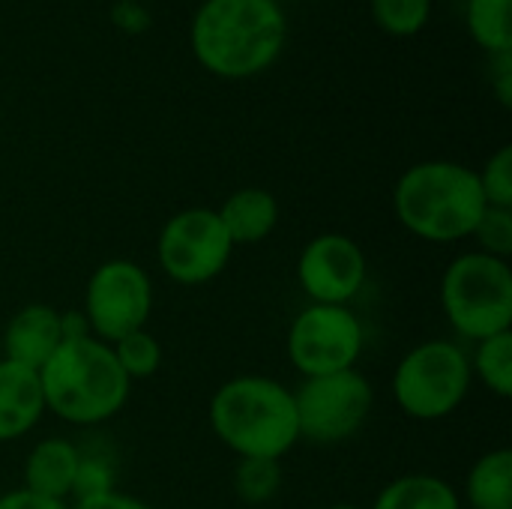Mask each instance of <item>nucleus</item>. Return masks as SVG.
<instances>
[{"label":"nucleus","mask_w":512,"mask_h":509,"mask_svg":"<svg viewBox=\"0 0 512 509\" xmlns=\"http://www.w3.org/2000/svg\"><path fill=\"white\" fill-rule=\"evenodd\" d=\"M288 39L279 0H204L189 27L195 60L228 81L267 72Z\"/></svg>","instance_id":"f257e3e1"},{"label":"nucleus","mask_w":512,"mask_h":509,"mask_svg":"<svg viewBox=\"0 0 512 509\" xmlns=\"http://www.w3.org/2000/svg\"><path fill=\"white\" fill-rule=\"evenodd\" d=\"M210 429L237 459L282 462L300 444L294 390L270 375H237L210 399Z\"/></svg>","instance_id":"f03ea898"},{"label":"nucleus","mask_w":512,"mask_h":509,"mask_svg":"<svg viewBox=\"0 0 512 509\" xmlns=\"http://www.w3.org/2000/svg\"><path fill=\"white\" fill-rule=\"evenodd\" d=\"M39 384L45 411L81 429L114 420L132 396V381L117 366L111 345L96 336L63 339L39 369Z\"/></svg>","instance_id":"7ed1b4c3"},{"label":"nucleus","mask_w":512,"mask_h":509,"mask_svg":"<svg viewBox=\"0 0 512 509\" xmlns=\"http://www.w3.org/2000/svg\"><path fill=\"white\" fill-rule=\"evenodd\" d=\"M486 207L477 171L453 159L417 162L393 186L399 225L426 243L468 240Z\"/></svg>","instance_id":"20e7f679"},{"label":"nucleus","mask_w":512,"mask_h":509,"mask_svg":"<svg viewBox=\"0 0 512 509\" xmlns=\"http://www.w3.org/2000/svg\"><path fill=\"white\" fill-rule=\"evenodd\" d=\"M441 309L453 333L468 342L512 330L510 261L477 249L456 255L441 276Z\"/></svg>","instance_id":"39448f33"},{"label":"nucleus","mask_w":512,"mask_h":509,"mask_svg":"<svg viewBox=\"0 0 512 509\" xmlns=\"http://www.w3.org/2000/svg\"><path fill=\"white\" fill-rule=\"evenodd\" d=\"M471 384L474 375L465 348L450 339H426L396 363L393 399L405 417L435 423L453 417L465 405Z\"/></svg>","instance_id":"423d86ee"},{"label":"nucleus","mask_w":512,"mask_h":509,"mask_svg":"<svg viewBox=\"0 0 512 509\" xmlns=\"http://www.w3.org/2000/svg\"><path fill=\"white\" fill-rule=\"evenodd\" d=\"M297 405V423H300V441L333 447L345 444L372 417L375 390L369 378L360 369L303 378L294 390Z\"/></svg>","instance_id":"0eeeda50"},{"label":"nucleus","mask_w":512,"mask_h":509,"mask_svg":"<svg viewBox=\"0 0 512 509\" xmlns=\"http://www.w3.org/2000/svg\"><path fill=\"white\" fill-rule=\"evenodd\" d=\"M366 348V327L351 306H303L285 336L288 363L300 378L357 369Z\"/></svg>","instance_id":"6e6552de"},{"label":"nucleus","mask_w":512,"mask_h":509,"mask_svg":"<svg viewBox=\"0 0 512 509\" xmlns=\"http://www.w3.org/2000/svg\"><path fill=\"white\" fill-rule=\"evenodd\" d=\"M234 243L213 207H186L174 213L156 240V261L162 273L186 288L207 285L231 264Z\"/></svg>","instance_id":"1a4fd4ad"},{"label":"nucleus","mask_w":512,"mask_h":509,"mask_svg":"<svg viewBox=\"0 0 512 509\" xmlns=\"http://www.w3.org/2000/svg\"><path fill=\"white\" fill-rule=\"evenodd\" d=\"M153 279L132 258L102 261L84 288V318L90 333L102 342H117L135 330H144L153 315Z\"/></svg>","instance_id":"9d476101"},{"label":"nucleus","mask_w":512,"mask_h":509,"mask_svg":"<svg viewBox=\"0 0 512 509\" xmlns=\"http://www.w3.org/2000/svg\"><path fill=\"white\" fill-rule=\"evenodd\" d=\"M297 285L309 303L351 306L369 279V258L363 246L339 231L312 237L297 255Z\"/></svg>","instance_id":"9b49d317"},{"label":"nucleus","mask_w":512,"mask_h":509,"mask_svg":"<svg viewBox=\"0 0 512 509\" xmlns=\"http://www.w3.org/2000/svg\"><path fill=\"white\" fill-rule=\"evenodd\" d=\"M60 342V309L48 303H27L9 318L3 330V360L39 372L60 348Z\"/></svg>","instance_id":"f8f14e48"},{"label":"nucleus","mask_w":512,"mask_h":509,"mask_svg":"<svg viewBox=\"0 0 512 509\" xmlns=\"http://www.w3.org/2000/svg\"><path fill=\"white\" fill-rule=\"evenodd\" d=\"M78 468H81L78 444H72L69 438H42L39 444H33V450L24 459L21 489L69 504Z\"/></svg>","instance_id":"ddd939ff"},{"label":"nucleus","mask_w":512,"mask_h":509,"mask_svg":"<svg viewBox=\"0 0 512 509\" xmlns=\"http://www.w3.org/2000/svg\"><path fill=\"white\" fill-rule=\"evenodd\" d=\"M45 414L39 372L0 360V444L21 441Z\"/></svg>","instance_id":"4468645a"},{"label":"nucleus","mask_w":512,"mask_h":509,"mask_svg":"<svg viewBox=\"0 0 512 509\" xmlns=\"http://www.w3.org/2000/svg\"><path fill=\"white\" fill-rule=\"evenodd\" d=\"M216 213H219V222L228 231L234 249L264 243L279 225V201L270 189H261V186L234 189L216 207Z\"/></svg>","instance_id":"2eb2a0df"},{"label":"nucleus","mask_w":512,"mask_h":509,"mask_svg":"<svg viewBox=\"0 0 512 509\" xmlns=\"http://www.w3.org/2000/svg\"><path fill=\"white\" fill-rule=\"evenodd\" d=\"M369 509H465L462 495L435 474H402L390 480Z\"/></svg>","instance_id":"dca6fc26"},{"label":"nucleus","mask_w":512,"mask_h":509,"mask_svg":"<svg viewBox=\"0 0 512 509\" xmlns=\"http://www.w3.org/2000/svg\"><path fill=\"white\" fill-rule=\"evenodd\" d=\"M465 501L471 509H512V450L498 447L483 453L465 480Z\"/></svg>","instance_id":"f3484780"},{"label":"nucleus","mask_w":512,"mask_h":509,"mask_svg":"<svg viewBox=\"0 0 512 509\" xmlns=\"http://www.w3.org/2000/svg\"><path fill=\"white\" fill-rule=\"evenodd\" d=\"M471 360V375L480 378L489 393H495L498 399H510L512 396V330L507 333H495L483 342H474V354Z\"/></svg>","instance_id":"a211bd4d"},{"label":"nucleus","mask_w":512,"mask_h":509,"mask_svg":"<svg viewBox=\"0 0 512 509\" xmlns=\"http://www.w3.org/2000/svg\"><path fill=\"white\" fill-rule=\"evenodd\" d=\"M512 0H468L465 3V21L474 36V42L489 54L512 51Z\"/></svg>","instance_id":"6ab92c4d"},{"label":"nucleus","mask_w":512,"mask_h":509,"mask_svg":"<svg viewBox=\"0 0 512 509\" xmlns=\"http://www.w3.org/2000/svg\"><path fill=\"white\" fill-rule=\"evenodd\" d=\"M282 492V462L240 459L234 468V495L246 507H264Z\"/></svg>","instance_id":"aec40b11"},{"label":"nucleus","mask_w":512,"mask_h":509,"mask_svg":"<svg viewBox=\"0 0 512 509\" xmlns=\"http://www.w3.org/2000/svg\"><path fill=\"white\" fill-rule=\"evenodd\" d=\"M111 351H114V360L129 381L153 378L162 369V345L147 327L111 342Z\"/></svg>","instance_id":"412c9836"},{"label":"nucleus","mask_w":512,"mask_h":509,"mask_svg":"<svg viewBox=\"0 0 512 509\" xmlns=\"http://www.w3.org/2000/svg\"><path fill=\"white\" fill-rule=\"evenodd\" d=\"M375 24L390 36H414L432 18V0H369Z\"/></svg>","instance_id":"4be33fe9"},{"label":"nucleus","mask_w":512,"mask_h":509,"mask_svg":"<svg viewBox=\"0 0 512 509\" xmlns=\"http://www.w3.org/2000/svg\"><path fill=\"white\" fill-rule=\"evenodd\" d=\"M483 198L489 207H510L512 210V147L504 144L498 147L483 168L477 171Z\"/></svg>","instance_id":"5701e85b"},{"label":"nucleus","mask_w":512,"mask_h":509,"mask_svg":"<svg viewBox=\"0 0 512 509\" xmlns=\"http://www.w3.org/2000/svg\"><path fill=\"white\" fill-rule=\"evenodd\" d=\"M477 240V252L495 255L510 261L512 255V210L510 207H486L474 234Z\"/></svg>","instance_id":"b1692460"},{"label":"nucleus","mask_w":512,"mask_h":509,"mask_svg":"<svg viewBox=\"0 0 512 509\" xmlns=\"http://www.w3.org/2000/svg\"><path fill=\"white\" fill-rule=\"evenodd\" d=\"M114 468L102 459V456H87L81 450V468H78V477H75V489H72V498L75 501H84V498H96V495H105V492H114Z\"/></svg>","instance_id":"393cba45"},{"label":"nucleus","mask_w":512,"mask_h":509,"mask_svg":"<svg viewBox=\"0 0 512 509\" xmlns=\"http://www.w3.org/2000/svg\"><path fill=\"white\" fill-rule=\"evenodd\" d=\"M69 509H156L153 504L135 498V495H126V492H105V495H96V498H84V501H72Z\"/></svg>","instance_id":"a878e982"},{"label":"nucleus","mask_w":512,"mask_h":509,"mask_svg":"<svg viewBox=\"0 0 512 509\" xmlns=\"http://www.w3.org/2000/svg\"><path fill=\"white\" fill-rule=\"evenodd\" d=\"M492 63H489V78H492V87L501 99L504 108L512 105V51L504 54H489Z\"/></svg>","instance_id":"bb28decb"},{"label":"nucleus","mask_w":512,"mask_h":509,"mask_svg":"<svg viewBox=\"0 0 512 509\" xmlns=\"http://www.w3.org/2000/svg\"><path fill=\"white\" fill-rule=\"evenodd\" d=\"M0 509H69L66 501H51L27 489H9L0 495Z\"/></svg>","instance_id":"cd10ccee"},{"label":"nucleus","mask_w":512,"mask_h":509,"mask_svg":"<svg viewBox=\"0 0 512 509\" xmlns=\"http://www.w3.org/2000/svg\"><path fill=\"white\" fill-rule=\"evenodd\" d=\"M60 330H63V339L93 336V333H90V324H87V318H84L81 309H63V312H60Z\"/></svg>","instance_id":"c85d7f7f"},{"label":"nucleus","mask_w":512,"mask_h":509,"mask_svg":"<svg viewBox=\"0 0 512 509\" xmlns=\"http://www.w3.org/2000/svg\"><path fill=\"white\" fill-rule=\"evenodd\" d=\"M327 509H366V507H360V504H333V507H327Z\"/></svg>","instance_id":"c756f323"}]
</instances>
